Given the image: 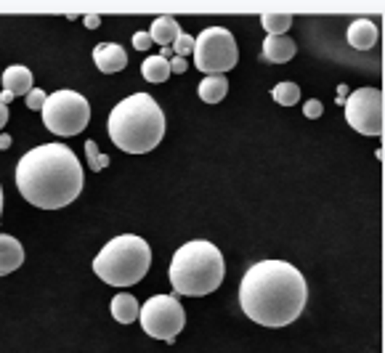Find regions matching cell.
<instances>
[{
    "mask_svg": "<svg viewBox=\"0 0 385 353\" xmlns=\"http://www.w3.org/2000/svg\"><path fill=\"white\" fill-rule=\"evenodd\" d=\"M308 284L287 260H261L247 269L240 284V306L261 327H287L303 314Z\"/></svg>",
    "mask_w": 385,
    "mask_h": 353,
    "instance_id": "6da1fadb",
    "label": "cell"
},
{
    "mask_svg": "<svg viewBox=\"0 0 385 353\" xmlns=\"http://www.w3.org/2000/svg\"><path fill=\"white\" fill-rule=\"evenodd\" d=\"M16 189L40 210H61L85 189L80 159L64 144H40L16 162Z\"/></svg>",
    "mask_w": 385,
    "mask_h": 353,
    "instance_id": "7a4b0ae2",
    "label": "cell"
},
{
    "mask_svg": "<svg viewBox=\"0 0 385 353\" xmlns=\"http://www.w3.org/2000/svg\"><path fill=\"white\" fill-rule=\"evenodd\" d=\"M106 130L112 144L128 155H146L160 146L165 136V112L149 93L122 98L109 112Z\"/></svg>",
    "mask_w": 385,
    "mask_h": 353,
    "instance_id": "3957f363",
    "label": "cell"
},
{
    "mask_svg": "<svg viewBox=\"0 0 385 353\" xmlns=\"http://www.w3.org/2000/svg\"><path fill=\"white\" fill-rule=\"evenodd\" d=\"M226 263H223L221 250L207 242V239H194L186 242L176 250L170 260V284L176 295H210L221 287Z\"/></svg>",
    "mask_w": 385,
    "mask_h": 353,
    "instance_id": "277c9868",
    "label": "cell"
},
{
    "mask_svg": "<svg viewBox=\"0 0 385 353\" xmlns=\"http://www.w3.org/2000/svg\"><path fill=\"white\" fill-rule=\"evenodd\" d=\"M152 266V247L136 234H120L109 239L102 253L93 258V271L104 284L133 287L139 284Z\"/></svg>",
    "mask_w": 385,
    "mask_h": 353,
    "instance_id": "5b68a950",
    "label": "cell"
},
{
    "mask_svg": "<svg viewBox=\"0 0 385 353\" xmlns=\"http://www.w3.org/2000/svg\"><path fill=\"white\" fill-rule=\"evenodd\" d=\"M43 122L54 136H78L91 122V104L78 91H56L48 93L43 104Z\"/></svg>",
    "mask_w": 385,
    "mask_h": 353,
    "instance_id": "8992f818",
    "label": "cell"
},
{
    "mask_svg": "<svg viewBox=\"0 0 385 353\" xmlns=\"http://www.w3.org/2000/svg\"><path fill=\"white\" fill-rule=\"evenodd\" d=\"M194 67L205 75H223L237 67L240 48L226 27H207L194 38Z\"/></svg>",
    "mask_w": 385,
    "mask_h": 353,
    "instance_id": "52a82bcc",
    "label": "cell"
},
{
    "mask_svg": "<svg viewBox=\"0 0 385 353\" xmlns=\"http://www.w3.org/2000/svg\"><path fill=\"white\" fill-rule=\"evenodd\" d=\"M141 330L154 340L173 343L186 324V311L178 303V295H152L139 308Z\"/></svg>",
    "mask_w": 385,
    "mask_h": 353,
    "instance_id": "ba28073f",
    "label": "cell"
},
{
    "mask_svg": "<svg viewBox=\"0 0 385 353\" xmlns=\"http://www.w3.org/2000/svg\"><path fill=\"white\" fill-rule=\"evenodd\" d=\"M345 122L362 136H383V91L356 88L343 101Z\"/></svg>",
    "mask_w": 385,
    "mask_h": 353,
    "instance_id": "9c48e42d",
    "label": "cell"
},
{
    "mask_svg": "<svg viewBox=\"0 0 385 353\" xmlns=\"http://www.w3.org/2000/svg\"><path fill=\"white\" fill-rule=\"evenodd\" d=\"M93 61L104 75H115V72H122L128 67V54L117 43H99L93 48Z\"/></svg>",
    "mask_w": 385,
    "mask_h": 353,
    "instance_id": "30bf717a",
    "label": "cell"
},
{
    "mask_svg": "<svg viewBox=\"0 0 385 353\" xmlns=\"http://www.w3.org/2000/svg\"><path fill=\"white\" fill-rule=\"evenodd\" d=\"M0 80H3V91H8L14 98L27 96V93L35 88V82H32V72H30L27 67H21V64L3 69V72H0Z\"/></svg>",
    "mask_w": 385,
    "mask_h": 353,
    "instance_id": "8fae6325",
    "label": "cell"
},
{
    "mask_svg": "<svg viewBox=\"0 0 385 353\" xmlns=\"http://www.w3.org/2000/svg\"><path fill=\"white\" fill-rule=\"evenodd\" d=\"M24 263V247L16 236L0 234V276L14 274Z\"/></svg>",
    "mask_w": 385,
    "mask_h": 353,
    "instance_id": "7c38bea8",
    "label": "cell"
},
{
    "mask_svg": "<svg viewBox=\"0 0 385 353\" xmlns=\"http://www.w3.org/2000/svg\"><path fill=\"white\" fill-rule=\"evenodd\" d=\"M295 51H298L295 40H290L287 35H279V38L268 35L264 40V59L271 64H284V61L295 59Z\"/></svg>",
    "mask_w": 385,
    "mask_h": 353,
    "instance_id": "4fadbf2b",
    "label": "cell"
},
{
    "mask_svg": "<svg viewBox=\"0 0 385 353\" xmlns=\"http://www.w3.org/2000/svg\"><path fill=\"white\" fill-rule=\"evenodd\" d=\"M348 43L359 51H369L377 43V24L369 19H356L348 27Z\"/></svg>",
    "mask_w": 385,
    "mask_h": 353,
    "instance_id": "5bb4252c",
    "label": "cell"
},
{
    "mask_svg": "<svg viewBox=\"0 0 385 353\" xmlns=\"http://www.w3.org/2000/svg\"><path fill=\"white\" fill-rule=\"evenodd\" d=\"M181 35V27H178V21L173 19V16H160V19L152 21V30H149V38L152 43H157V45H173L176 38Z\"/></svg>",
    "mask_w": 385,
    "mask_h": 353,
    "instance_id": "9a60e30c",
    "label": "cell"
},
{
    "mask_svg": "<svg viewBox=\"0 0 385 353\" xmlns=\"http://www.w3.org/2000/svg\"><path fill=\"white\" fill-rule=\"evenodd\" d=\"M139 300L133 297V295L128 293H120L112 297V316H115V321H120V324H133L136 319H139Z\"/></svg>",
    "mask_w": 385,
    "mask_h": 353,
    "instance_id": "2e32d148",
    "label": "cell"
},
{
    "mask_svg": "<svg viewBox=\"0 0 385 353\" xmlns=\"http://www.w3.org/2000/svg\"><path fill=\"white\" fill-rule=\"evenodd\" d=\"M229 93V80L223 75H205V80L200 82V98L205 104H218Z\"/></svg>",
    "mask_w": 385,
    "mask_h": 353,
    "instance_id": "e0dca14e",
    "label": "cell"
},
{
    "mask_svg": "<svg viewBox=\"0 0 385 353\" xmlns=\"http://www.w3.org/2000/svg\"><path fill=\"white\" fill-rule=\"evenodd\" d=\"M141 75L149 82H165V80L170 78V64L165 56H146V61L141 64Z\"/></svg>",
    "mask_w": 385,
    "mask_h": 353,
    "instance_id": "ac0fdd59",
    "label": "cell"
},
{
    "mask_svg": "<svg viewBox=\"0 0 385 353\" xmlns=\"http://www.w3.org/2000/svg\"><path fill=\"white\" fill-rule=\"evenodd\" d=\"M292 16L290 14H264L261 16V24L266 27V32L268 35H274V38H279V35H287V30L292 27Z\"/></svg>",
    "mask_w": 385,
    "mask_h": 353,
    "instance_id": "d6986e66",
    "label": "cell"
},
{
    "mask_svg": "<svg viewBox=\"0 0 385 353\" xmlns=\"http://www.w3.org/2000/svg\"><path fill=\"white\" fill-rule=\"evenodd\" d=\"M271 96H274V101L277 104H282V106H295L298 101H301V88L295 85V82H279L274 91H271Z\"/></svg>",
    "mask_w": 385,
    "mask_h": 353,
    "instance_id": "ffe728a7",
    "label": "cell"
},
{
    "mask_svg": "<svg viewBox=\"0 0 385 353\" xmlns=\"http://www.w3.org/2000/svg\"><path fill=\"white\" fill-rule=\"evenodd\" d=\"M85 157H88V170H96V173H102L104 168L109 165V157L99 152L96 141H85Z\"/></svg>",
    "mask_w": 385,
    "mask_h": 353,
    "instance_id": "44dd1931",
    "label": "cell"
},
{
    "mask_svg": "<svg viewBox=\"0 0 385 353\" xmlns=\"http://www.w3.org/2000/svg\"><path fill=\"white\" fill-rule=\"evenodd\" d=\"M173 51H176V56L186 59V56L194 51V38H191V35H186V32H181V35L176 38V43H173Z\"/></svg>",
    "mask_w": 385,
    "mask_h": 353,
    "instance_id": "7402d4cb",
    "label": "cell"
},
{
    "mask_svg": "<svg viewBox=\"0 0 385 353\" xmlns=\"http://www.w3.org/2000/svg\"><path fill=\"white\" fill-rule=\"evenodd\" d=\"M24 98H27V106H30L32 112H40L43 104H45V93H43L40 88H32Z\"/></svg>",
    "mask_w": 385,
    "mask_h": 353,
    "instance_id": "603a6c76",
    "label": "cell"
},
{
    "mask_svg": "<svg viewBox=\"0 0 385 353\" xmlns=\"http://www.w3.org/2000/svg\"><path fill=\"white\" fill-rule=\"evenodd\" d=\"M322 112H325V106H322V101H319V98H311V101H305L303 115H305V117H308V119L322 117Z\"/></svg>",
    "mask_w": 385,
    "mask_h": 353,
    "instance_id": "cb8c5ba5",
    "label": "cell"
},
{
    "mask_svg": "<svg viewBox=\"0 0 385 353\" xmlns=\"http://www.w3.org/2000/svg\"><path fill=\"white\" fill-rule=\"evenodd\" d=\"M149 45H152L149 32H136V35H133V48H136V51H146Z\"/></svg>",
    "mask_w": 385,
    "mask_h": 353,
    "instance_id": "d4e9b609",
    "label": "cell"
},
{
    "mask_svg": "<svg viewBox=\"0 0 385 353\" xmlns=\"http://www.w3.org/2000/svg\"><path fill=\"white\" fill-rule=\"evenodd\" d=\"M167 64H170V75H183V72H186V67H189L186 59H181V56H173Z\"/></svg>",
    "mask_w": 385,
    "mask_h": 353,
    "instance_id": "484cf974",
    "label": "cell"
},
{
    "mask_svg": "<svg viewBox=\"0 0 385 353\" xmlns=\"http://www.w3.org/2000/svg\"><path fill=\"white\" fill-rule=\"evenodd\" d=\"M85 27H88V30H96V27H99V24H102V16H96V14H88V16H85Z\"/></svg>",
    "mask_w": 385,
    "mask_h": 353,
    "instance_id": "4316f807",
    "label": "cell"
},
{
    "mask_svg": "<svg viewBox=\"0 0 385 353\" xmlns=\"http://www.w3.org/2000/svg\"><path fill=\"white\" fill-rule=\"evenodd\" d=\"M348 93H351L348 85H338V104H343L345 98H348Z\"/></svg>",
    "mask_w": 385,
    "mask_h": 353,
    "instance_id": "83f0119b",
    "label": "cell"
},
{
    "mask_svg": "<svg viewBox=\"0 0 385 353\" xmlns=\"http://www.w3.org/2000/svg\"><path fill=\"white\" fill-rule=\"evenodd\" d=\"M5 122H8V106L0 104V128H5Z\"/></svg>",
    "mask_w": 385,
    "mask_h": 353,
    "instance_id": "f1b7e54d",
    "label": "cell"
},
{
    "mask_svg": "<svg viewBox=\"0 0 385 353\" xmlns=\"http://www.w3.org/2000/svg\"><path fill=\"white\" fill-rule=\"evenodd\" d=\"M8 146H11V136L8 133H0V152L8 149Z\"/></svg>",
    "mask_w": 385,
    "mask_h": 353,
    "instance_id": "f546056e",
    "label": "cell"
},
{
    "mask_svg": "<svg viewBox=\"0 0 385 353\" xmlns=\"http://www.w3.org/2000/svg\"><path fill=\"white\" fill-rule=\"evenodd\" d=\"M11 101H14V96H11L8 91H3V93H0V104H5V106H8Z\"/></svg>",
    "mask_w": 385,
    "mask_h": 353,
    "instance_id": "4dcf8cb0",
    "label": "cell"
},
{
    "mask_svg": "<svg viewBox=\"0 0 385 353\" xmlns=\"http://www.w3.org/2000/svg\"><path fill=\"white\" fill-rule=\"evenodd\" d=\"M0 213H3V186H0Z\"/></svg>",
    "mask_w": 385,
    "mask_h": 353,
    "instance_id": "1f68e13d",
    "label": "cell"
}]
</instances>
